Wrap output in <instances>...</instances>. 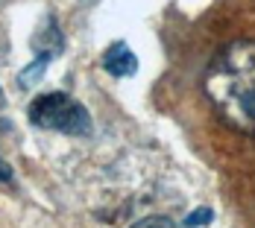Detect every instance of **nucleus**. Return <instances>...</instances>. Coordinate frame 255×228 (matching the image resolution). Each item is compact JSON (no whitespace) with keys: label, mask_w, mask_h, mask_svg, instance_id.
<instances>
[{"label":"nucleus","mask_w":255,"mask_h":228,"mask_svg":"<svg viewBox=\"0 0 255 228\" xmlns=\"http://www.w3.org/2000/svg\"><path fill=\"white\" fill-rule=\"evenodd\" d=\"M205 97L238 132L255 135V41H235L205 71Z\"/></svg>","instance_id":"f257e3e1"},{"label":"nucleus","mask_w":255,"mask_h":228,"mask_svg":"<svg viewBox=\"0 0 255 228\" xmlns=\"http://www.w3.org/2000/svg\"><path fill=\"white\" fill-rule=\"evenodd\" d=\"M29 120L35 126L56 129L65 135H91V117L74 97L53 91L29 102Z\"/></svg>","instance_id":"f03ea898"},{"label":"nucleus","mask_w":255,"mask_h":228,"mask_svg":"<svg viewBox=\"0 0 255 228\" xmlns=\"http://www.w3.org/2000/svg\"><path fill=\"white\" fill-rule=\"evenodd\" d=\"M103 68L112 76H132L138 71V59H135V53L129 50L127 41H118V44H112V47L106 50Z\"/></svg>","instance_id":"7ed1b4c3"},{"label":"nucleus","mask_w":255,"mask_h":228,"mask_svg":"<svg viewBox=\"0 0 255 228\" xmlns=\"http://www.w3.org/2000/svg\"><path fill=\"white\" fill-rule=\"evenodd\" d=\"M214 220V214H211V208H197L188 220H185V226L188 228H197V226H208Z\"/></svg>","instance_id":"20e7f679"},{"label":"nucleus","mask_w":255,"mask_h":228,"mask_svg":"<svg viewBox=\"0 0 255 228\" xmlns=\"http://www.w3.org/2000/svg\"><path fill=\"white\" fill-rule=\"evenodd\" d=\"M132 228H176L167 217H147V220H138Z\"/></svg>","instance_id":"39448f33"},{"label":"nucleus","mask_w":255,"mask_h":228,"mask_svg":"<svg viewBox=\"0 0 255 228\" xmlns=\"http://www.w3.org/2000/svg\"><path fill=\"white\" fill-rule=\"evenodd\" d=\"M0 181H12V170H9V164L0 158Z\"/></svg>","instance_id":"423d86ee"},{"label":"nucleus","mask_w":255,"mask_h":228,"mask_svg":"<svg viewBox=\"0 0 255 228\" xmlns=\"http://www.w3.org/2000/svg\"><path fill=\"white\" fill-rule=\"evenodd\" d=\"M3 105H6V97H3V88H0V108H3Z\"/></svg>","instance_id":"0eeeda50"}]
</instances>
